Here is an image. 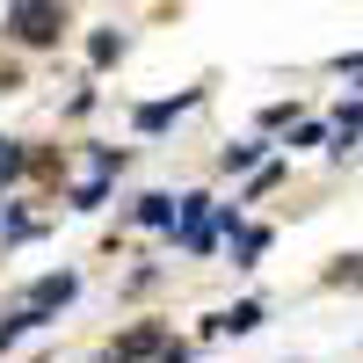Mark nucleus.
Segmentation results:
<instances>
[{"instance_id":"nucleus-1","label":"nucleus","mask_w":363,"mask_h":363,"mask_svg":"<svg viewBox=\"0 0 363 363\" xmlns=\"http://www.w3.org/2000/svg\"><path fill=\"white\" fill-rule=\"evenodd\" d=\"M8 29L15 44H58L66 15H58V0H8Z\"/></svg>"},{"instance_id":"nucleus-2","label":"nucleus","mask_w":363,"mask_h":363,"mask_svg":"<svg viewBox=\"0 0 363 363\" xmlns=\"http://www.w3.org/2000/svg\"><path fill=\"white\" fill-rule=\"evenodd\" d=\"M174 247L211 255V196H182L174 203Z\"/></svg>"},{"instance_id":"nucleus-3","label":"nucleus","mask_w":363,"mask_h":363,"mask_svg":"<svg viewBox=\"0 0 363 363\" xmlns=\"http://www.w3.org/2000/svg\"><path fill=\"white\" fill-rule=\"evenodd\" d=\"M73 291H80V277H73V269H58V277H44L37 291H29V306H37V313H58V306H73Z\"/></svg>"},{"instance_id":"nucleus-4","label":"nucleus","mask_w":363,"mask_h":363,"mask_svg":"<svg viewBox=\"0 0 363 363\" xmlns=\"http://www.w3.org/2000/svg\"><path fill=\"white\" fill-rule=\"evenodd\" d=\"M262 247H269V225H233V262H240V269H255Z\"/></svg>"},{"instance_id":"nucleus-5","label":"nucleus","mask_w":363,"mask_h":363,"mask_svg":"<svg viewBox=\"0 0 363 363\" xmlns=\"http://www.w3.org/2000/svg\"><path fill=\"white\" fill-rule=\"evenodd\" d=\"M44 320H51V313H37V306H22V313H8V320H0V349H15L22 335H37Z\"/></svg>"},{"instance_id":"nucleus-6","label":"nucleus","mask_w":363,"mask_h":363,"mask_svg":"<svg viewBox=\"0 0 363 363\" xmlns=\"http://www.w3.org/2000/svg\"><path fill=\"white\" fill-rule=\"evenodd\" d=\"M189 102H196V95H182V102H145V109H138V131H145V138H153V131H167Z\"/></svg>"},{"instance_id":"nucleus-7","label":"nucleus","mask_w":363,"mask_h":363,"mask_svg":"<svg viewBox=\"0 0 363 363\" xmlns=\"http://www.w3.org/2000/svg\"><path fill=\"white\" fill-rule=\"evenodd\" d=\"M255 327H262V306H233L211 320V335H255Z\"/></svg>"},{"instance_id":"nucleus-8","label":"nucleus","mask_w":363,"mask_h":363,"mask_svg":"<svg viewBox=\"0 0 363 363\" xmlns=\"http://www.w3.org/2000/svg\"><path fill=\"white\" fill-rule=\"evenodd\" d=\"M102 196H109V167H95V182L73 189V211H102Z\"/></svg>"},{"instance_id":"nucleus-9","label":"nucleus","mask_w":363,"mask_h":363,"mask_svg":"<svg viewBox=\"0 0 363 363\" xmlns=\"http://www.w3.org/2000/svg\"><path fill=\"white\" fill-rule=\"evenodd\" d=\"M262 160V138H247V145H225V174H247Z\"/></svg>"},{"instance_id":"nucleus-10","label":"nucleus","mask_w":363,"mask_h":363,"mask_svg":"<svg viewBox=\"0 0 363 363\" xmlns=\"http://www.w3.org/2000/svg\"><path fill=\"white\" fill-rule=\"evenodd\" d=\"M138 225H174V203L167 196H138Z\"/></svg>"},{"instance_id":"nucleus-11","label":"nucleus","mask_w":363,"mask_h":363,"mask_svg":"<svg viewBox=\"0 0 363 363\" xmlns=\"http://www.w3.org/2000/svg\"><path fill=\"white\" fill-rule=\"evenodd\" d=\"M116 356H160V327H138V335L116 349Z\"/></svg>"},{"instance_id":"nucleus-12","label":"nucleus","mask_w":363,"mask_h":363,"mask_svg":"<svg viewBox=\"0 0 363 363\" xmlns=\"http://www.w3.org/2000/svg\"><path fill=\"white\" fill-rule=\"evenodd\" d=\"M335 284H363V255H349V262L335 269Z\"/></svg>"},{"instance_id":"nucleus-13","label":"nucleus","mask_w":363,"mask_h":363,"mask_svg":"<svg viewBox=\"0 0 363 363\" xmlns=\"http://www.w3.org/2000/svg\"><path fill=\"white\" fill-rule=\"evenodd\" d=\"M102 363H131V356H102Z\"/></svg>"},{"instance_id":"nucleus-14","label":"nucleus","mask_w":363,"mask_h":363,"mask_svg":"<svg viewBox=\"0 0 363 363\" xmlns=\"http://www.w3.org/2000/svg\"><path fill=\"white\" fill-rule=\"evenodd\" d=\"M0 153H8V138H0Z\"/></svg>"}]
</instances>
